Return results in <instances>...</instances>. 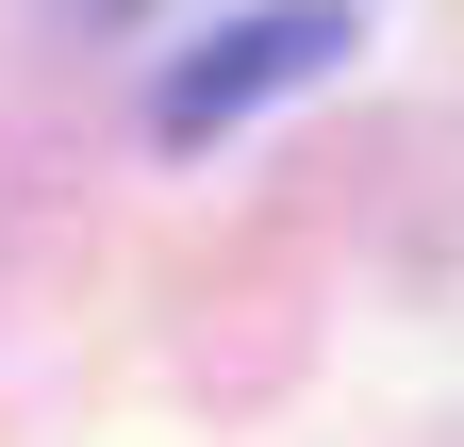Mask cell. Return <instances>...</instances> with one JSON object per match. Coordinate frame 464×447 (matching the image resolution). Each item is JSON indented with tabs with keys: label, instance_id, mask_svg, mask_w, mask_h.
<instances>
[{
	"label": "cell",
	"instance_id": "obj_1",
	"mask_svg": "<svg viewBox=\"0 0 464 447\" xmlns=\"http://www.w3.org/2000/svg\"><path fill=\"white\" fill-rule=\"evenodd\" d=\"M348 50V0H266V17H232L216 50H183V67L150 83V133L166 149H199V133H232L249 100H282V83H315Z\"/></svg>",
	"mask_w": 464,
	"mask_h": 447
}]
</instances>
